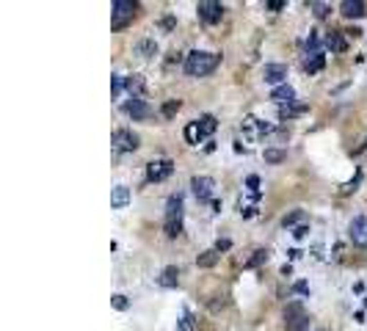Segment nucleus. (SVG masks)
Listing matches in <instances>:
<instances>
[{
    "label": "nucleus",
    "instance_id": "nucleus-23",
    "mask_svg": "<svg viewBox=\"0 0 367 331\" xmlns=\"http://www.w3.org/2000/svg\"><path fill=\"white\" fill-rule=\"evenodd\" d=\"M179 108H182V102H179V100H166V102H163V108H160V113L166 116V119H174Z\"/></svg>",
    "mask_w": 367,
    "mask_h": 331
},
{
    "label": "nucleus",
    "instance_id": "nucleus-37",
    "mask_svg": "<svg viewBox=\"0 0 367 331\" xmlns=\"http://www.w3.org/2000/svg\"><path fill=\"white\" fill-rule=\"evenodd\" d=\"M307 232H309V226H298L293 235H296V238H307Z\"/></svg>",
    "mask_w": 367,
    "mask_h": 331
},
{
    "label": "nucleus",
    "instance_id": "nucleus-24",
    "mask_svg": "<svg viewBox=\"0 0 367 331\" xmlns=\"http://www.w3.org/2000/svg\"><path fill=\"white\" fill-rule=\"evenodd\" d=\"M144 58H152L155 52H157V44H155V39H144V42H138V47H136Z\"/></svg>",
    "mask_w": 367,
    "mask_h": 331
},
{
    "label": "nucleus",
    "instance_id": "nucleus-27",
    "mask_svg": "<svg viewBox=\"0 0 367 331\" xmlns=\"http://www.w3.org/2000/svg\"><path fill=\"white\" fill-rule=\"evenodd\" d=\"M301 317H304L301 304H290V306H287V312H284V320H287V323H296V320H301Z\"/></svg>",
    "mask_w": 367,
    "mask_h": 331
},
{
    "label": "nucleus",
    "instance_id": "nucleus-13",
    "mask_svg": "<svg viewBox=\"0 0 367 331\" xmlns=\"http://www.w3.org/2000/svg\"><path fill=\"white\" fill-rule=\"evenodd\" d=\"M271 100L273 102H279V108H282V105H290L293 100H296V88H293V86H276V88H273L271 91Z\"/></svg>",
    "mask_w": 367,
    "mask_h": 331
},
{
    "label": "nucleus",
    "instance_id": "nucleus-30",
    "mask_svg": "<svg viewBox=\"0 0 367 331\" xmlns=\"http://www.w3.org/2000/svg\"><path fill=\"white\" fill-rule=\"evenodd\" d=\"M307 52H320V36H317V31H312L307 39Z\"/></svg>",
    "mask_w": 367,
    "mask_h": 331
},
{
    "label": "nucleus",
    "instance_id": "nucleus-33",
    "mask_svg": "<svg viewBox=\"0 0 367 331\" xmlns=\"http://www.w3.org/2000/svg\"><path fill=\"white\" fill-rule=\"evenodd\" d=\"M130 306V301H127V296H113V309H119V312H124V309H127Z\"/></svg>",
    "mask_w": 367,
    "mask_h": 331
},
{
    "label": "nucleus",
    "instance_id": "nucleus-3",
    "mask_svg": "<svg viewBox=\"0 0 367 331\" xmlns=\"http://www.w3.org/2000/svg\"><path fill=\"white\" fill-rule=\"evenodd\" d=\"M136 9L138 3H133V0H113L111 6V14H113V31H119V28H124L130 22V19L136 17Z\"/></svg>",
    "mask_w": 367,
    "mask_h": 331
},
{
    "label": "nucleus",
    "instance_id": "nucleus-19",
    "mask_svg": "<svg viewBox=\"0 0 367 331\" xmlns=\"http://www.w3.org/2000/svg\"><path fill=\"white\" fill-rule=\"evenodd\" d=\"M199 130H202V136H210V133H215V127H218V122H215V116H202V119H196Z\"/></svg>",
    "mask_w": 367,
    "mask_h": 331
},
{
    "label": "nucleus",
    "instance_id": "nucleus-31",
    "mask_svg": "<svg viewBox=\"0 0 367 331\" xmlns=\"http://www.w3.org/2000/svg\"><path fill=\"white\" fill-rule=\"evenodd\" d=\"M309 329V317L304 314L301 320H296V323H287V331H307Z\"/></svg>",
    "mask_w": 367,
    "mask_h": 331
},
{
    "label": "nucleus",
    "instance_id": "nucleus-11",
    "mask_svg": "<svg viewBox=\"0 0 367 331\" xmlns=\"http://www.w3.org/2000/svg\"><path fill=\"white\" fill-rule=\"evenodd\" d=\"M124 110H127L133 119H146V116L152 113V108H149V105H146V102L141 100V97H133V100H130L127 105H124Z\"/></svg>",
    "mask_w": 367,
    "mask_h": 331
},
{
    "label": "nucleus",
    "instance_id": "nucleus-20",
    "mask_svg": "<svg viewBox=\"0 0 367 331\" xmlns=\"http://www.w3.org/2000/svg\"><path fill=\"white\" fill-rule=\"evenodd\" d=\"M202 130H199V124L196 122H191L188 127H185V141H188V144H193V146H199V141H202Z\"/></svg>",
    "mask_w": 367,
    "mask_h": 331
},
{
    "label": "nucleus",
    "instance_id": "nucleus-32",
    "mask_svg": "<svg viewBox=\"0 0 367 331\" xmlns=\"http://www.w3.org/2000/svg\"><path fill=\"white\" fill-rule=\"evenodd\" d=\"M309 9L315 11V17H317V19H323L326 14H329V3H309Z\"/></svg>",
    "mask_w": 367,
    "mask_h": 331
},
{
    "label": "nucleus",
    "instance_id": "nucleus-28",
    "mask_svg": "<svg viewBox=\"0 0 367 331\" xmlns=\"http://www.w3.org/2000/svg\"><path fill=\"white\" fill-rule=\"evenodd\" d=\"M282 160H287L284 149H265V163H282Z\"/></svg>",
    "mask_w": 367,
    "mask_h": 331
},
{
    "label": "nucleus",
    "instance_id": "nucleus-15",
    "mask_svg": "<svg viewBox=\"0 0 367 331\" xmlns=\"http://www.w3.org/2000/svg\"><path fill=\"white\" fill-rule=\"evenodd\" d=\"M323 67H326V55H323V52H309V58L304 61V69H307L309 75L320 72Z\"/></svg>",
    "mask_w": 367,
    "mask_h": 331
},
{
    "label": "nucleus",
    "instance_id": "nucleus-6",
    "mask_svg": "<svg viewBox=\"0 0 367 331\" xmlns=\"http://www.w3.org/2000/svg\"><path fill=\"white\" fill-rule=\"evenodd\" d=\"M196 11H199V19L207 22V25H215V22L224 17V6L221 3H215V0H202V3L196 6Z\"/></svg>",
    "mask_w": 367,
    "mask_h": 331
},
{
    "label": "nucleus",
    "instance_id": "nucleus-39",
    "mask_svg": "<svg viewBox=\"0 0 367 331\" xmlns=\"http://www.w3.org/2000/svg\"><path fill=\"white\" fill-rule=\"evenodd\" d=\"M307 290H309V287L304 284V281H298V284H296V293H307Z\"/></svg>",
    "mask_w": 367,
    "mask_h": 331
},
{
    "label": "nucleus",
    "instance_id": "nucleus-17",
    "mask_svg": "<svg viewBox=\"0 0 367 331\" xmlns=\"http://www.w3.org/2000/svg\"><path fill=\"white\" fill-rule=\"evenodd\" d=\"M326 47L334 52H345V39H342L340 31H329L326 34Z\"/></svg>",
    "mask_w": 367,
    "mask_h": 331
},
{
    "label": "nucleus",
    "instance_id": "nucleus-9",
    "mask_svg": "<svg viewBox=\"0 0 367 331\" xmlns=\"http://www.w3.org/2000/svg\"><path fill=\"white\" fill-rule=\"evenodd\" d=\"M284 77H287V67H284V64H265V69H262L265 83L284 86Z\"/></svg>",
    "mask_w": 367,
    "mask_h": 331
},
{
    "label": "nucleus",
    "instance_id": "nucleus-29",
    "mask_svg": "<svg viewBox=\"0 0 367 331\" xmlns=\"http://www.w3.org/2000/svg\"><path fill=\"white\" fill-rule=\"evenodd\" d=\"M301 218H304V210H293L290 215H284V218H282V226L287 229V226H293V224H298Z\"/></svg>",
    "mask_w": 367,
    "mask_h": 331
},
{
    "label": "nucleus",
    "instance_id": "nucleus-4",
    "mask_svg": "<svg viewBox=\"0 0 367 331\" xmlns=\"http://www.w3.org/2000/svg\"><path fill=\"white\" fill-rule=\"evenodd\" d=\"M138 144H141V138L127 127H119L113 133V146H116V152H136Z\"/></svg>",
    "mask_w": 367,
    "mask_h": 331
},
{
    "label": "nucleus",
    "instance_id": "nucleus-10",
    "mask_svg": "<svg viewBox=\"0 0 367 331\" xmlns=\"http://www.w3.org/2000/svg\"><path fill=\"white\" fill-rule=\"evenodd\" d=\"M340 14L342 17H348V19H353V17H365L367 14V6L362 3V0H342L340 3Z\"/></svg>",
    "mask_w": 367,
    "mask_h": 331
},
{
    "label": "nucleus",
    "instance_id": "nucleus-2",
    "mask_svg": "<svg viewBox=\"0 0 367 331\" xmlns=\"http://www.w3.org/2000/svg\"><path fill=\"white\" fill-rule=\"evenodd\" d=\"M166 235L169 238L182 235V196L179 193L169 196L166 202Z\"/></svg>",
    "mask_w": 367,
    "mask_h": 331
},
{
    "label": "nucleus",
    "instance_id": "nucleus-18",
    "mask_svg": "<svg viewBox=\"0 0 367 331\" xmlns=\"http://www.w3.org/2000/svg\"><path fill=\"white\" fill-rule=\"evenodd\" d=\"M218 260H221V254H218L215 248H210V251H205V254L196 257V265H199V268H213Z\"/></svg>",
    "mask_w": 367,
    "mask_h": 331
},
{
    "label": "nucleus",
    "instance_id": "nucleus-22",
    "mask_svg": "<svg viewBox=\"0 0 367 331\" xmlns=\"http://www.w3.org/2000/svg\"><path fill=\"white\" fill-rule=\"evenodd\" d=\"M144 77H141V75H130L127 77V91L130 94H133V97H138V94H141V91H144Z\"/></svg>",
    "mask_w": 367,
    "mask_h": 331
},
{
    "label": "nucleus",
    "instance_id": "nucleus-5",
    "mask_svg": "<svg viewBox=\"0 0 367 331\" xmlns=\"http://www.w3.org/2000/svg\"><path fill=\"white\" fill-rule=\"evenodd\" d=\"M174 174V163L169 157H163V160H152L146 166V179L149 182H163V179H169Z\"/></svg>",
    "mask_w": 367,
    "mask_h": 331
},
{
    "label": "nucleus",
    "instance_id": "nucleus-25",
    "mask_svg": "<svg viewBox=\"0 0 367 331\" xmlns=\"http://www.w3.org/2000/svg\"><path fill=\"white\" fill-rule=\"evenodd\" d=\"M177 329L179 331H196V317L191 312H182V317H179V323H177Z\"/></svg>",
    "mask_w": 367,
    "mask_h": 331
},
{
    "label": "nucleus",
    "instance_id": "nucleus-12",
    "mask_svg": "<svg viewBox=\"0 0 367 331\" xmlns=\"http://www.w3.org/2000/svg\"><path fill=\"white\" fill-rule=\"evenodd\" d=\"M130 204V188L127 185H116L111 191V207L113 210H124Z\"/></svg>",
    "mask_w": 367,
    "mask_h": 331
},
{
    "label": "nucleus",
    "instance_id": "nucleus-36",
    "mask_svg": "<svg viewBox=\"0 0 367 331\" xmlns=\"http://www.w3.org/2000/svg\"><path fill=\"white\" fill-rule=\"evenodd\" d=\"M246 185H248V188H251V191H254V193H257V196H260V191H257V185H260V177H254V174H251V177H248V179H246Z\"/></svg>",
    "mask_w": 367,
    "mask_h": 331
},
{
    "label": "nucleus",
    "instance_id": "nucleus-35",
    "mask_svg": "<svg viewBox=\"0 0 367 331\" xmlns=\"http://www.w3.org/2000/svg\"><path fill=\"white\" fill-rule=\"evenodd\" d=\"M229 248H232V243H229V240H227V238H224V240H218V243H215V251H218V254H221V251H229Z\"/></svg>",
    "mask_w": 367,
    "mask_h": 331
},
{
    "label": "nucleus",
    "instance_id": "nucleus-26",
    "mask_svg": "<svg viewBox=\"0 0 367 331\" xmlns=\"http://www.w3.org/2000/svg\"><path fill=\"white\" fill-rule=\"evenodd\" d=\"M124 88H127V77H124V75H113V77H111V91H113V97H119Z\"/></svg>",
    "mask_w": 367,
    "mask_h": 331
},
{
    "label": "nucleus",
    "instance_id": "nucleus-21",
    "mask_svg": "<svg viewBox=\"0 0 367 331\" xmlns=\"http://www.w3.org/2000/svg\"><path fill=\"white\" fill-rule=\"evenodd\" d=\"M268 254H271L268 248H257L254 257H248V260H246V268H260L262 262H268Z\"/></svg>",
    "mask_w": 367,
    "mask_h": 331
},
{
    "label": "nucleus",
    "instance_id": "nucleus-8",
    "mask_svg": "<svg viewBox=\"0 0 367 331\" xmlns=\"http://www.w3.org/2000/svg\"><path fill=\"white\" fill-rule=\"evenodd\" d=\"M348 238L353 240V246L367 248V215H356L348 226Z\"/></svg>",
    "mask_w": 367,
    "mask_h": 331
},
{
    "label": "nucleus",
    "instance_id": "nucleus-34",
    "mask_svg": "<svg viewBox=\"0 0 367 331\" xmlns=\"http://www.w3.org/2000/svg\"><path fill=\"white\" fill-rule=\"evenodd\" d=\"M265 9L279 11V9H284V0H268V3H265Z\"/></svg>",
    "mask_w": 367,
    "mask_h": 331
},
{
    "label": "nucleus",
    "instance_id": "nucleus-14",
    "mask_svg": "<svg viewBox=\"0 0 367 331\" xmlns=\"http://www.w3.org/2000/svg\"><path fill=\"white\" fill-rule=\"evenodd\" d=\"M307 110H309V105H304V102H290V105H282V108H279V116H282V119H298Z\"/></svg>",
    "mask_w": 367,
    "mask_h": 331
},
{
    "label": "nucleus",
    "instance_id": "nucleus-16",
    "mask_svg": "<svg viewBox=\"0 0 367 331\" xmlns=\"http://www.w3.org/2000/svg\"><path fill=\"white\" fill-rule=\"evenodd\" d=\"M160 287H177V281H179V268H174V265H169V268H163L160 273Z\"/></svg>",
    "mask_w": 367,
    "mask_h": 331
},
{
    "label": "nucleus",
    "instance_id": "nucleus-1",
    "mask_svg": "<svg viewBox=\"0 0 367 331\" xmlns=\"http://www.w3.org/2000/svg\"><path fill=\"white\" fill-rule=\"evenodd\" d=\"M221 64V55L218 52H207V50H193L185 55V72L191 77H205L210 72H215Z\"/></svg>",
    "mask_w": 367,
    "mask_h": 331
},
{
    "label": "nucleus",
    "instance_id": "nucleus-7",
    "mask_svg": "<svg viewBox=\"0 0 367 331\" xmlns=\"http://www.w3.org/2000/svg\"><path fill=\"white\" fill-rule=\"evenodd\" d=\"M191 191L199 202H210L215 193V179L213 177H193L191 179Z\"/></svg>",
    "mask_w": 367,
    "mask_h": 331
},
{
    "label": "nucleus",
    "instance_id": "nucleus-40",
    "mask_svg": "<svg viewBox=\"0 0 367 331\" xmlns=\"http://www.w3.org/2000/svg\"><path fill=\"white\" fill-rule=\"evenodd\" d=\"M365 304H367V301H365Z\"/></svg>",
    "mask_w": 367,
    "mask_h": 331
},
{
    "label": "nucleus",
    "instance_id": "nucleus-38",
    "mask_svg": "<svg viewBox=\"0 0 367 331\" xmlns=\"http://www.w3.org/2000/svg\"><path fill=\"white\" fill-rule=\"evenodd\" d=\"M163 28H166V31H171V28H174V19H171V17L163 19Z\"/></svg>",
    "mask_w": 367,
    "mask_h": 331
}]
</instances>
